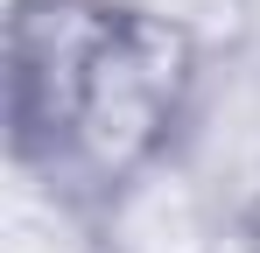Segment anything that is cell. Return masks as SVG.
<instances>
[{
    "mask_svg": "<svg viewBox=\"0 0 260 253\" xmlns=\"http://www.w3.org/2000/svg\"><path fill=\"white\" fill-rule=\"evenodd\" d=\"M176 91L169 49L141 28H120L106 14H56L49 56L21 42L14 56V113L21 134H49L56 148H91L99 162H120L141 148Z\"/></svg>",
    "mask_w": 260,
    "mask_h": 253,
    "instance_id": "obj_1",
    "label": "cell"
}]
</instances>
